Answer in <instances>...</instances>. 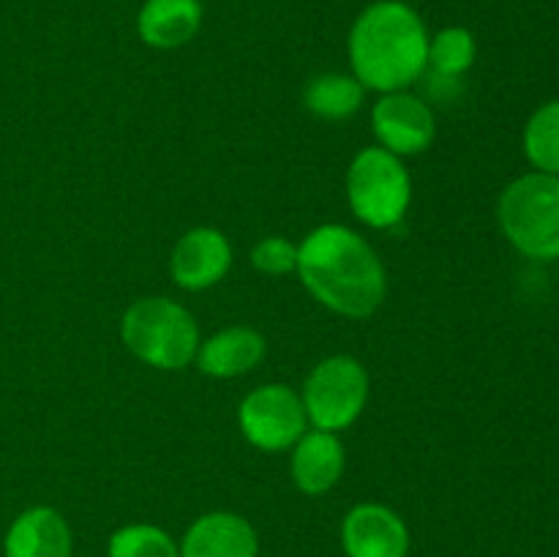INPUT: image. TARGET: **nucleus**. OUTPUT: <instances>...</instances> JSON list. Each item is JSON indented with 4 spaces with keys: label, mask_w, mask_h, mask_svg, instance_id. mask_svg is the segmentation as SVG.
Instances as JSON below:
<instances>
[{
    "label": "nucleus",
    "mask_w": 559,
    "mask_h": 557,
    "mask_svg": "<svg viewBox=\"0 0 559 557\" xmlns=\"http://www.w3.org/2000/svg\"><path fill=\"white\" fill-rule=\"evenodd\" d=\"M109 557H180L178 544L156 524H126L109 535Z\"/></svg>",
    "instance_id": "6ab92c4d"
},
{
    "label": "nucleus",
    "mask_w": 559,
    "mask_h": 557,
    "mask_svg": "<svg viewBox=\"0 0 559 557\" xmlns=\"http://www.w3.org/2000/svg\"><path fill=\"white\" fill-rule=\"evenodd\" d=\"M249 260L265 276H287L298 271V246L284 235H267L251 249Z\"/></svg>",
    "instance_id": "aec40b11"
},
{
    "label": "nucleus",
    "mask_w": 559,
    "mask_h": 557,
    "mask_svg": "<svg viewBox=\"0 0 559 557\" xmlns=\"http://www.w3.org/2000/svg\"><path fill=\"white\" fill-rule=\"evenodd\" d=\"M366 98V87L353 74H328L314 76L304 91V107L320 120H347L360 112Z\"/></svg>",
    "instance_id": "dca6fc26"
},
{
    "label": "nucleus",
    "mask_w": 559,
    "mask_h": 557,
    "mask_svg": "<svg viewBox=\"0 0 559 557\" xmlns=\"http://www.w3.org/2000/svg\"><path fill=\"white\" fill-rule=\"evenodd\" d=\"M300 399L314 429L344 431L369 404V371L353 355H331L309 371Z\"/></svg>",
    "instance_id": "423d86ee"
},
{
    "label": "nucleus",
    "mask_w": 559,
    "mask_h": 557,
    "mask_svg": "<svg viewBox=\"0 0 559 557\" xmlns=\"http://www.w3.org/2000/svg\"><path fill=\"white\" fill-rule=\"evenodd\" d=\"M289 451H293V459H289L293 484L309 497L331 491L347 467V453L336 431H306Z\"/></svg>",
    "instance_id": "f8f14e48"
},
{
    "label": "nucleus",
    "mask_w": 559,
    "mask_h": 557,
    "mask_svg": "<svg viewBox=\"0 0 559 557\" xmlns=\"http://www.w3.org/2000/svg\"><path fill=\"white\" fill-rule=\"evenodd\" d=\"M265 336L257 328L233 325L200 342L194 360L202 375L216 377V380H233V377L254 371L265 358Z\"/></svg>",
    "instance_id": "ddd939ff"
},
{
    "label": "nucleus",
    "mask_w": 559,
    "mask_h": 557,
    "mask_svg": "<svg viewBox=\"0 0 559 557\" xmlns=\"http://www.w3.org/2000/svg\"><path fill=\"white\" fill-rule=\"evenodd\" d=\"M524 153L546 175H559V102L535 109L524 129Z\"/></svg>",
    "instance_id": "a211bd4d"
},
{
    "label": "nucleus",
    "mask_w": 559,
    "mask_h": 557,
    "mask_svg": "<svg viewBox=\"0 0 559 557\" xmlns=\"http://www.w3.org/2000/svg\"><path fill=\"white\" fill-rule=\"evenodd\" d=\"M233 268V244L216 227H191L169 254V273L180 289L202 293L222 282Z\"/></svg>",
    "instance_id": "1a4fd4ad"
},
{
    "label": "nucleus",
    "mask_w": 559,
    "mask_h": 557,
    "mask_svg": "<svg viewBox=\"0 0 559 557\" xmlns=\"http://www.w3.org/2000/svg\"><path fill=\"white\" fill-rule=\"evenodd\" d=\"M497 218L506 238L533 260L559 257V175L516 178L500 194Z\"/></svg>",
    "instance_id": "20e7f679"
},
{
    "label": "nucleus",
    "mask_w": 559,
    "mask_h": 557,
    "mask_svg": "<svg viewBox=\"0 0 559 557\" xmlns=\"http://www.w3.org/2000/svg\"><path fill=\"white\" fill-rule=\"evenodd\" d=\"M238 424L249 446L257 451H289L306 435L304 399L284 382H265L254 388L238 407Z\"/></svg>",
    "instance_id": "0eeeda50"
},
{
    "label": "nucleus",
    "mask_w": 559,
    "mask_h": 557,
    "mask_svg": "<svg viewBox=\"0 0 559 557\" xmlns=\"http://www.w3.org/2000/svg\"><path fill=\"white\" fill-rule=\"evenodd\" d=\"M120 339L134 358L162 371L186 369L200 349L194 315L164 295L134 300L120 320Z\"/></svg>",
    "instance_id": "7ed1b4c3"
},
{
    "label": "nucleus",
    "mask_w": 559,
    "mask_h": 557,
    "mask_svg": "<svg viewBox=\"0 0 559 557\" xmlns=\"http://www.w3.org/2000/svg\"><path fill=\"white\" fill-rule=\"evenodd\" d=\"M347 49L353 76L366 91H409L426 74L429 31L413 5L377 0L358 14Z\"/></svg>",
    "instance_id": "f03ea898"
},
{
    "label": "nucleus",
    "mask_w": 559,
    "mask_h": 557,
    "mask_svg": "<svg viewBox=\"0 0 559 557\" xmlns=\"http://www.w3.org/2000/svg\"><path fill=\"white\" fill-rule=\"evenodd\" d=\"M180 557H257L260 538L249 519L229 511L202 513L180 541Z\"/></svg>",
    "instance_id": "9b49d317"
},
{
    "label": "nucleus",
    "mask_w": 559,
    "mask_h": 557,
    "mask_svg": "<svg viewBox=\"0 0 559 557\" xmlns=\"http://www.w3.org/2000/svg\"><path fill=\"white\" fill-rule=\"evenodd\" d=\"M475 55H478V47L467 27H442L429 38V63H426L424 76L462 82V76L473 69Z\"/></svg>",
    "instance_id": "f3484780"
},
{
    "label": "nucleus",
    "mask_w": 559,
    "mask_h": 557,
    "mask_svg": "<svg viewBox=\"0 0 559 557\" xmlns=\"http://www.w3.org/2000/svg\"><path fill=\"white\" fill-rule=\"evenodd\" d=\"M344 189L349 211L371 229H393L402 224L413 202V178L407 167L380 145L355 153Z\"/></svg>",
    "instance_id": "39448f33"
},
{
    "label": "nucleus",
    "mask_w": 559,
    "mask_h": 557,
    "mask_svg": "<svg viewBox=\"0 0 559 557\" xmlns=\"http://www.w3.org/2000/svg\"><path fill=\"white\" fill-rule=\"evenodd\" d=\"M342 546L347 557H407L409 530L393 508L360 502L344 517Z\"/></svg>",
    "instance_id": "9d476101"
},
{
    "label": "nucleus",
    "mask_w": 559,
    "mask_h": 557,
    "mask_svg": "<svg viewBox=\"0 0 559 557\" xmlns=\"http://www.w3.org/2000/svg\"><path fill=\"white\" fill-rule=\"evenodd\" d=\"M71 528L63 513L49 506H33L11 522L5 533V557H71Z\"/></svg>",
    "instance_id": "4468645a"
},
{
    "label": "nucleus",
    "mask_w": 559,
    "mask_h": 557,
    "mask_svg": "<svg viewBox=\"0 0 559 557\" xmlns=\"http://www.w3.org/2000/svg\"><path fill=\"white\" fill-rule=\"evenodd\" d=\"M298 276L333 315L366 320L388 295V273L374 246L344 224H320L298 246Z\"/></svg>",
    "instance_id": "f257e3e1"
},
{
    "label": "nucleus",
    "mask_w": 559,
    "mask_h": 557,
    "mask_svg": "<svg viewBox=\"0 0 559 557\" xmlns=\"http://www.w3.org/2000/svg\"><path fill=\"white\" fill-rule=\"evenodd\" d=\"M202 27L200 0H145L136 14V33L153 49H178Z\"/></svg>",
    "instance_id": "2eb2a0df"
},
{
    "label": "nucleus",
    "mask_w": 559,
    "mask_h": 557,
    "mask_svg": "<svg viewBox=\"0 0 559 557\" xmlns=\"http://www.w3.org/2000/svg\"><path fill=\"white\" fill-rule=\"evenodd\" d=\"M371 129L377 142L393 156H418L429 151L437 134L435 109L409 91L380 93L371 107Z\"/></svg>",
    "instance_id": "6e6552de"
}]
</instances>
